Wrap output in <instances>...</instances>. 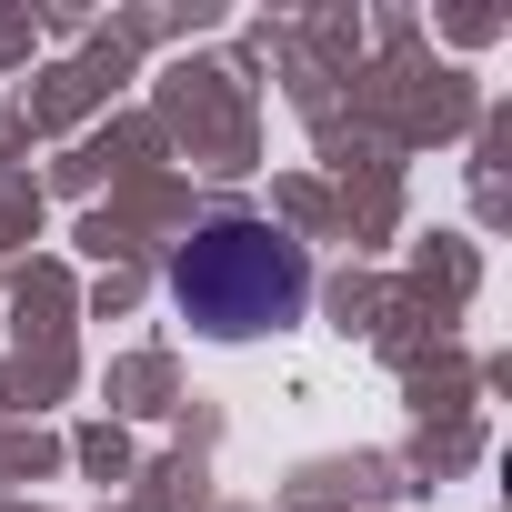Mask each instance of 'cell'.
Wrapping results in <instances>:
<instances>
[{"instance_id":"obj_1","label":"cell","mask_w":512,"mask_h":512,"mask_svg":"<svg viewBox=\"0 0 512 512\" xmlns=\"http://www.w3.org/2000/svg\"><path fill=\"white\" fill-rule=\"evenodd\" d=\"M171 302H181L201 332L251 342V332L302 322L312 262H302V241H282L272 221H211V231H191V251L171 262Z\"/></svg>"}]
</instances>
